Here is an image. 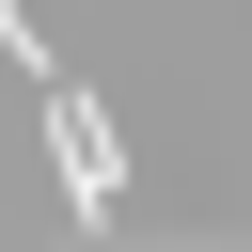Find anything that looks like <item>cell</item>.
Instances as JSON below:
<instances>
[{
	"mask_svg": "<svg viewBox=\"0 0 252 252\" xmlns=\"http://www.w3.org/2000/svg\"><path fill=\"white\" fill-rule=\"evenodd\" d=\"M47 142H63V189H79V220H110V189H126V173H110V126H94V94H79V79L47 94Z\"/></svg>",
	"mask_w": 252,
	"mask_h": 252,
	"instance_id": "cell-1",
	"label": "cell"
}]
</instances>
